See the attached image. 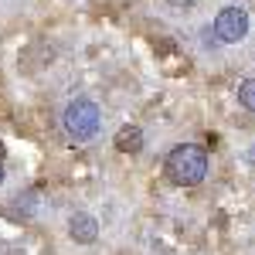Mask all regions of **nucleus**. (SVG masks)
<instances>
[{"instance_id":"1","label":"nucleus","mask_w":255,"mask_h":255,"mask_svg":"<svg viewBox=\"0 0 255 255\" xmlns=\"http://www.w3.org/2000/svg\"><path fill=\"white\" fill-rule=\"evenodd\" d=\"M163 167H167V177L174 180L177 187H194L208 174V153L201 146H194V143H180V146H174L167 153Z\"/></svg>"},{"instance_id":"2","label":"nucleus","mask_w":255,"mask_h":255,"mask_svg":"<svg viewBox=\"0 0 255 255\" xmlns=\"http://www.w3.org/2000/svg\"><path fill=\"white\" fill-rule=\"evenodd\" d=\"M65 129H68V136L79 139V143H89V139H96L99 126H102V113H99V106L92 99H72L68 106H65Z\"/></svg>"},{"instance_id":"3","label":"nucleus","mask_w":255,"mask_h":255,"mask_svg":"<svg viewBox=\"0 0 255 255\" xmlns=\"http://www.w3.org/2000/svg\"><path fill=\"white\" fill-rule=\"evenodd\" d=\"M249 34V14L242 7H225L215 17V38L225 41V44H235Z\"/></svg>"},{"instance_id":"4","label":"nucleus","mask_w":255,"mask_h":255,"mask_svg":"<svg viewBox=\"0 0 255 255\" xmlns=\"http://www.w3.org/2000/svg\"><path fill=\"white\" fill-rule=\"evenodd\" d=\"M68 235L75 238V242H82V245H89V242H96V235H99V221L92 215L79 211V215L68 218Z\"/></svg>"},{"instance_id":"5","label":"nucleus","mask_w":255,"mask_h":255,"mask_svg":"<svg viewBox=\"0 0 255 255\" xmlns=\"http://www.w3.org/2000/svg\"><path fill=\"white\" fill-rule=\"evenodd\" d=\"M116 150L119 153H139L143 150V133L139 126H123L116 133Z\"/></svg>"},{"instance_id":"6","label":"nucleus","mask_w":255,"mask_h":255,"mask_svg":"<svg viewBox=\"0 0 255 255\" xmlns=\"http://www.w3.org/2000/svg\"><path fill=\"white\" fill-rule=\"evenodd\" d=\"M238 102H242L249 113H255V79H245L238 85Z\"/></svg>"},{"instance_id":"7","label":"nucleus","mask_w":255,"mask_h":255,"mask_svg":"<svg viewBox=\"0 0 255 255\" xmlns=\"http://www.w3.org/2000/svg\"><path fill=\"white\" fill-rule=\"evenodd\" d=\"M170 3H180V7H187V3H194V0H170Z\"/></svg>"},{"instance_id":"8","label":"nucleus","mask_w":255,"mask_h":255,"mask_svg":"<svg viewBox=\"0 0 255 255\" xmlns=\"http://www.w3.org/2000/svg\"><path fill=\"white\" fill-rule=\"evenodd\" d=\"M0 184H3V167H0Z\"/></svg>"}]
</instances>
